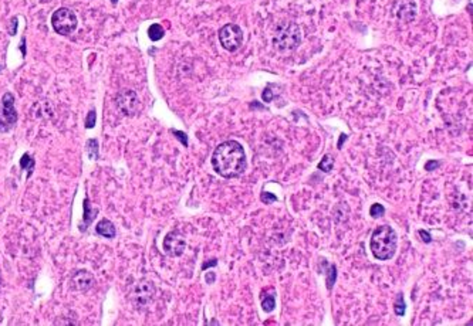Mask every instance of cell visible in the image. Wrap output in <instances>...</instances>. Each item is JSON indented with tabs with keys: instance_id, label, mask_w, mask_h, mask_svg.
<instances>
[{
	"instance_id": "obj_1",
	"label": "cell",
	"mask_w": 473,
	"mask_h": 326,
	"mask_svg": "<svg viewBox=\"0 0 473 326\" xmlns=\"http://www.w3.org/2000/svg\"><path fill=\"white\" fill-rule=\"evenodd\" d=\"M212 166L215 172L225 179L242 176L247 167L243 146L236 141H226L220 144L212 155Z\"/></svg>"
},
{
	"instance_id": "obj_2",
	"label": "cell",
	"mask_w": 473,
	"mask_h": 326,
	"mask_svg": "<svg viewBox=\"0 0 473 326\" xmlns=\"http://www.w3.org/2000/svg\"><path fill=\"white\" fill-rule=\"evenodd\" d=\"M398 247L397 231L389 226H379L372 233L370 240V248L372 255L379 261L391 260Z\"/></svg>"
},
{
	"instance_id": "obj_3",
	"label": "cell",
	"mask_w": 473,
	"mask_h": 326,
	"mask_svg": "<svg viewBox=\"0 0 473 326\" xmlns=\"http://www.w3.org/2000/svg\"><path fill=\"white\" fill-rule=\"evenodd\" d=\"M274 49L280 53H287L296 50L302 43V32L300 27L293 21L279 23L274 29V34L271 40Z\"/></svg>"
},
{
	"instance_id": "obj_4",
	"label": "cell",
	"mask_w": 473,
	"mask_h": 326,
	"mask_svg": "<svg viewBox=\"0 0 473 326\" xmlns=\"http://www.w3.org/2000/svg\"><path fill=\"white\" fill-rule=\"evenodd\" d=\"M155 292H156V288L152 281L139 279L131 291V302L135 309L142 310V309L148 308L155 298Z\"/></svg>"
},
{
	"instance_id": "obj_5",
	"label": "cell",
	"mask_w": 473,
	"mask_h": 326,
	"mask_svg": "<svg viewBox=\"0 0 473 326\" xmlns=\"http://www.w3.org/2000/svg\"><path fill=\"white\" fill-rule=\"evenodd\" d=\"M51 24H53V29L56 30V33L67 36L76 30L77 16L73 10L67 9V7H61V9H57L53 13Z\"/></svg>"
},
{
	"instance_id": "obj_6",
	"label": "cell",
	"mask_w": 473,
	"mask_h": 326,
	"mask_svg": "<svg viewBox=\"0 0 473 326\" xmlns=\"http://www.w3.org/2000/svg\"><path fill=\"white\" fill-rule=\"evenodd\" d=\"M17 112L15 109V97L6 92L0 101V132H7L16 125Z\"/></svg>"
},
{
	"instance_id": "obj_7",
	"label": "cell",
	"mask_w": 473,
	"mask_h": 326,
	"mask_svg": "<svg viewBox=\"0 0 473 326\" xmlns=\"http://www.w3.org/2000/svg\"><path fill=\"white\" fill-rule=\"evenodd\" d=\"M219 41L229 53L237 51L243 43V32L237 24H226L219 30Z\"/></svg>"
},
{
	"instance_id": "obj_8",
	"label": "cell",
	"mask_w": 473,
	"mask_h": 326,
	"mask_svg": "<svg viewBox=\"0 0 473 326\" xmlns=\"http://www.w3.org/2000/svg\"><path fill=\"white\" fill-rule=\"evenodd\" d=\"M115 108L124 116H134L139 109V98L134 90H121L115 95Z\"/></svg>"
},
{
	"instance_id": "obj_9",
	"label": "cell",
	"mask_w": 473,
	"mask_h": 326,
	"mask_svg": "<svg viewBox=\"0 0 473 326\" xmlns=\"http://www.w3.org/2000/svg\"><path fill=\"white\" fill-rule=\"evenodd\" d=\"M162 248H164V253L167 254L168 257H181L185 248H186V241H185V237L182 236L179 231H170L168 233L165 238H164V243H162Z\"/></svg>"
},
{
	"instance_id": "obj_10",
	"label": "cell",
	"mask_w": 473,
	"mask_h": 326,
	"mask_svg": "<svg viewBox=\"0 0 473 326\" xmlns=\"http://www.w3.org/2000/svg\"><path fill=\"white\" fill-rule=\"evenodd\" d=\"M94 275L87 270H78L70 277V287L78 292H87L94 287Z\"/></svg>"
},
{
	"instance_id": "obj_11",
	"label": "cell",
	"mask_w": 473,
	"mask_h": 326,
	"mask_svg": "<svg viewBox=\"0 0 473 326\" xmlns=\"http://www.w3.org/2000/svg\"><path fill=\"white\" fill-rule=\"evenodd\" d=\"M417 12L418 7L415 0H401V1H398L395 9H394L395 16L404 23L414 21L417 17Z\"/></svg>"
},
{
	"instance_id": "obj_12",
	"label": "cell",
	"mask_w": 473,
	"mask_h": 326,
	"mask_svg": "<svg viewBox=\"0 0 473 326\" xmlns=\"http://www.w3.org/2000/svg\"><path fill=\"white\" fill-rule=\"evenodd\" d=\"M95 231H97L98 236L105 237V238H114L115 234H117L114 224L110 221V220H107V218H102V220L97 224Z\"/></svg>"
},
{
	"instance_id": "obj_13",
	"label": "cell",
	"mask_w": 473,
	"mask_h": 326,
	"mask_svg": "<svg viewBox=\"0 0 473 326\" xmlns=\"http://www.w3.org/2000/svg\"><path fill=\"white\" fill-rule=\"evenodd\" d=\"M97 213H98V209H90V201H88V199H85L84 200V223H83V226L80 227V230H85L91 223H93V220L95 218V216H97Z\"/></svg>"
},
{
	"instance_id": "obj_14",
	"label": "cell",
	"mask_w": 473,
	"mask_h": 326,
	"mask_svg": "<svg viewBox=\"0 0 473 326\" xmlns=\"http://www.w3.org/2000/svg\"><path fill=\"white\" fill-rule=\"evenodd\" d=\"M164 34H165V30L162 29V26L161 24H152L151 27L148 29V36H150V38H151L152 41H158V40H161L162 37H164Z\"/></svg>"
},
{
	"instance_id": "obj_15",
	"label": "cell",
	"mask_w": 473,
	"mask_h": 326,
	"mask_svg": "<svg viewBox=\"0 0 473 326\" xmlns=\"http://www.w3.org/2000/svg\"><path fill=\"white\" fill-rule=\"evenodd\" d=\"M20 166H21L23 169H27V170H29V178H30L32 173H33V169H34V161L30 158L29 153H24V155L21 156V159H20Z\"/></svg>"
},
{
	"instance_id": "obj_16",
	"label": "cell",
	"mask_w": 473,
	"mask_h": 326,
	"mask_svg": "<svg viewBox=\"0 0 473 326\" xmlns=\"http://www.w3.org/2000/svg\"><path fill=\"white\" fill-rule=\"evenodd\" d=\"M333 166H334V159H333L331 155H325L321 159V162L319 163V169L322 170V172H325V173L331 172Z\"/></svg>"
},
{
	"instance_id": "obj_17",
	"label": "cell",
	"mask_w": 473,
	"mask_h": 326,
	"mask_svg": "<svg viewBox=\"0 0 473 326\" xmlns=\"http://www.w3.org/2000/svg\"><path fill=\"white\" fill-rule=\"evenodd\" d=\"M274 308H276V298H274V295H267L266 298H263V301H262V309L265 312L270 313L271 310H274Z\"/></svg>"
},
{
	"instance_id": "obj_18",
	"label": "cell",
	"mask_w": 473,
	"mask_h": 326,
	"mask_svg": "<svg viewBox=\"0 0 473 326\" xmlns=\"http://www.w3.org/2000/svg\"><path fill=\"white\" fill-rule=\"evenodd\" d=\"M328 267V274H327V288L331 290L334 282H336V278H337V270H336V265H327Z\"/></svg>"
},
{
	"instance_id": "obj_19",
	"label": "cell",
	"mask_w": 473,
	"mask_h": 326,
	"mask_svg": "<svg viewBox=\"0 0 473 326\" xmlns=\"http://www.w3.org/2000/svg\"><path fill=\"white\" fill-rule=\"evenodd\" d=\"M87 150L91 159H98V142L97 139H90L87 142Z\"/></svg>"
},
{
	"instance_id": "obj_20",
	"label": "cell",
	"mask_w": 473,
	"mask_h": 326,
	"mask_svg": "<svg viewBox=\"0 0 473 326\" xmlns=\"http://www.w3.org/2000/svg\"><path fill=\"white\" fill-rule=\"evenodd\" d=\"M370 214H371V216H372L374 218L382 217V216L385 214V207H384L382 204H378V203H375V204H372V206H371V209H370Z\"/></svg>"
},
{
	"instance_id": "obj_21",
	"label": "cell",
	"mask_w": 473,
	"mask_h": 326,
	"mask_svg": "<svg viewBox=\"0 0 473 326\" xmlns=\"http://www.w3.org/2000/svg\"><path fill=\"white\" fill-rule=\"evenodd\" d=\"M395 313H397L398 316H404L405 315V309H406V307H405V302H404V296H402V293H399V296L397 298V302H395Z\"/></svg>"
},
{
	"instance_id": "obj_22",
	"label": "cell",
	"mask_w": 473,
	"mask_h": 326,
	"mask_svg": "<svg viewBox=\"0 0 473 326\" xmlns=\"http://www.w3.org/2000/svg\"><path fill=\"white\" fill-rule=\"evenodd\" d=\"M94 125H95V111L93 109V111H90L88 115H87V119H85V128H87V129H91V128H94Z\"/></svg>"
},
{
	"instance_id": "obj_23",
	"label": "cell",
	"mask_w": 473,
	"mask_h": 326,
	"mask_svg": "<svg viewBox=\"0 0 473 326\" xmlns=\"http://www.w3.org/2000/svg\"><path fill=\"white\" fill-rule=\"evenodd\" d=\"M262 201H263L265 204H270V203H273V201H277V197H276L274 195H271V193L265 192V193H262Z\"/></svg>"
},
{
	"instance_id": "obj_24",
	"label": "cell",
	"mask_w": 473,
	"mask_h": 326,
	"mask_svg": "<svg viewBox=\"0 0 473 326\" xmlns=\"http://www.w3.org/2000/svg\"><path fill=\"white\" fill-rule=\"evenodd\" d=\"M172 133L176 135V138H178L184 145L188 146V136H186V133H184V132H181V130H172Z\"/></svg>"
},
{
	"instance_id": "obj_25",
	"label": "cell",
	"mask_w": 473,
	"mask_h": 326,
	"mask_svg": "<svg viewBox=\"0 0 473 326\" xmlns=\"http://www.w3.org/2000/svg\"><path fill=\"white\" fill-rule=\"evenodd\" d=\"M418 234L422 237L423 243H426V244H429V243L432 241V237H431V234H429V233H426L425 230H419V231H418Z\"/></svg>"
},
{
	"instance_id": "obj_26",
	"label": "cell",
	"mask_w": 473,
	"mask_h": 326,
	"mask_svg": "<svg viewBox=\"0 0 473 326\" xmlns=\"http://www.w3.org/2000/svg\"><path fill=\"white\" fill-rule=\"evenodd\" d=\"M440 166V162H434V161H429V162L425 164V170L431 172V170H435Z\"/></svg>"
},
{
	"instance_id": "obj_27",
	"label": "cell",
	"mask_w": 473,
	"mask_h": 326,
	"mask_svg": "<svg viewBox=\"0 0 473 326\" xmlns=\"http://www.w3.org/2000/svg\"><path fill=\"white\" fill-rule=\"evenodd\" d=\"M216 279V274L215 272H206V284H213Z\"/></svg>"
},
{
	"instance_id": "obj_28",
	"label": "cell",
	"mask_w": 473,
	"mask_h": 326,
	"mask_svg": "<svg viewBox=\"0 0 473 326\" xmlns=\"http://www.w3.org/2000/svg\"><path fill=\"white\" fill-rule=\"evenodd\" d=\"M271 97H273L271 92H270V90L267 88V90L263 92V101H265V102H270V101H271Z\"/></svg>"
},
{
	"instance_id": "obj_29",
	"label": "cell",
	"mask_w": 473,
	"mask_h": 326,
	"mask_svg": "<svg viewBox=\"0 0 473 326\" xmlns=\"http://www.w3.org/2000/svg\"><path fill=\"white\" fill-rule=\"evenodd\" d=\"M215 265H218V260H210L209 262H206V264L202 265V270H206V268H209V267H215Z\"/></svg>"
},
{
	"instance_id": "obj_30",
	"label": "cell",
	"mask_w": 473,
	"mask_h": 326,
	"mask_svg": "<svg viewBox=\"0 0 473 326\" xmlns=\"http://www.w3.org/2000/svg\"><path fill=\"white\" fill-rule=\"evenodd\" d=\"M111 3H113L114 6H115V4H117V3H118V0H111Z\"/></svg>"
}]
</instances>
